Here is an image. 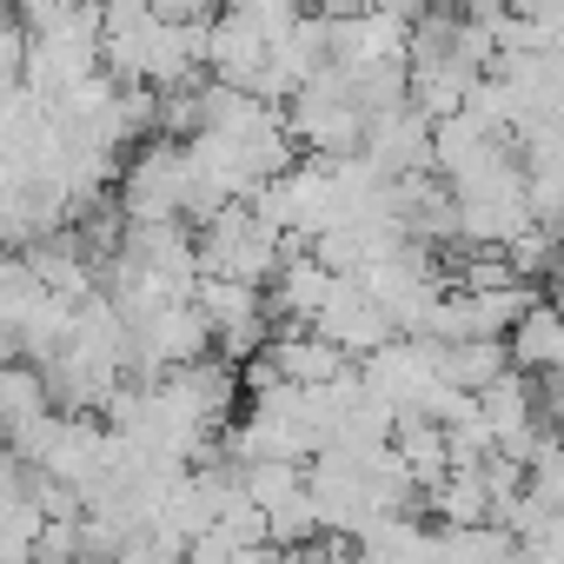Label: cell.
<instances>
[{"instance_id": "obj_2", "label": "cell", "mask_w": 564, "mask_h": 564, "mask_svg": "<svg viewBox=\"0 0 564 564\" xmlns=\"http://www.w3.org/2000/svg\"><path fill=\"white\" fill-rule=\"evenodd\" d=\"M265 54H272V41H265V28L246 8H219L206 21V74L213 80H232V87H252L259 94Z\"/></svg>"}, {"instance_id": "obj_6", "label": "cell", "mask_w": 564, "mask_h": 564, "mask_svg": "<svg viewBox=\"0 0 564 564\" xmlns=\"http://www.w3.org/2000/svg\"><path fill=\"white\" fill-rule=\"evenodd\" d=\"M511 366V346L505 339H432V372L445 379V386H458V392H478V386H491L498 372Z\"/></svg>"}, {"instance_id": "obj_10", "label": "cell", "mask_w": 564, "mask_h": 564, "mask_svg": "<svg viewBox=\"0 0 564 564\" xmlns=\"http://www.w3.org/2000/svg\"><path fill=\"white\" fill-rule=\"evenodd\" d=\"M219 8H246V0H219Z\"/></svg>"}, {"instance_id": "obj_3", "label": "cell", "mask_w": 564, "mask_h": 564, "mask_svg": "<svg viewBox=\"0 0 564 564\" xmlns=\"http://www.w3.org/2000/svg\"><path fill=\"white\" fill-rule=\"evenodd\" d=\"M379 173H412V166H432V120L405 100L392 113H372L366 120V147H359Z\"/></svg>"}, {"instance_id": "obj_1", "label": "cell", "mask_w": 564, "mask_h": 564, "mask_svg": "<svg viewBox=\"0 0 564 564\" xmlns=\"http://www.w3.org/2000/svg\"><path fill=\"white\" fill-rule=\"evenodd\" d=\"M193 232H199V272L246 279V286H265V279L279 272V252H286V232H279L272 219H259L252 199H226Z\"/></svg>"}, {"instance_id": "obj_9", "label": "cell", "mask_w": 564, "mask_h": 564, "mask_svg": "<svg viewBox=\"0 0 564 564\" xmlns=\"http://www.w3.org/2000/svg\"><path fill=\"white\" fill-rule=\"evenodd\" d=\"M147 8H153L160 21H213L219 0H147Z\"/></svg>"}, {"instance_id": "obj_7", "label": "cell", "mask_w": 564, "mask_h": 564, "mask_svg": "<svg viewBox=\"0 0 564 564\" xmlns=\"http://www.w3.org/2000/svg\"><path fill=\"white\" fill-rule=\"evenodd\" d=\"M478 412H485V425H491L498 438L538 425V419H544V412H538V379H531L524 366H505L491 386H478Z\"/></svg>"}, {"instance_id": "obj_5", "label": "cell", "mask_w": 564, "mask_h": 564, "mask_svg": "<svg viewBox=\"0 0 564 564\" xmlns=\"http://www.w3.org/2000/svg\"><path fill=\"white\" fill-rule=\"evenodd\" d=\"M505 346H511V366H524L531 379H538V372H557V366H564V306H557V300H531V306L511 319Z\"/></svg>"}, {"instance_id": "obj_4", "label": "cell", "mask_w": 564, "mask_h": 564, "mask_svg": "<svg viewBox=\"0 0 564 564\" xmlns=\"http://www.w3.org/2000/svg\"><path fill=\"white\" fill-rule=\"evenodd\" d=\"M265 352H272L279 379H293V386H319V379H339L346 366H359L346 346H333V339L313 333V326H272Z\"/></svg>"}, {"instance_id": "obj_8", "label": "cell", "mask_w": 564, "mask_h": 564, "mask_svg": "<svg viewBox=\"0 0 564 564\" xmlns=\"http://www.w3.org/2000/svg\"><path fill=\"white\" fill-rule=\"evenodd\" d=\"M41 412H54L47 372L34 359H0V438H14L21 425H34Z\"/></svg>"}]
</instances>
